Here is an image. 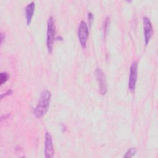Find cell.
<instances>
[{"label":"cell","instance_id":"7a4b0ae2","mask_svg":"<svg viewBox=\"0 0 158 158\" xmlns=\"http://www.w3.org/2000/svg\"><path fill=\"white\" fill-rule=\"evenodd\" d=\"M56 27L54 25V19L52 16L49 17L47 23V38H46V46L48 52H52L54 41L55 40Z\"/></svg>","mask_w":158,"mask_h":158},{"label":"cell","instance_id":"277c9868","mask_svg":"<svg viewBox=\"0 0 158 158\" xmlns=\"http://www.w3.org/2000/svg\"><path fill=\"white\" fill-rule=\"evenodd\" d=\"M137 69L138 64L137 62L135 61L132 63L130 69L128 88L131 91H133L136 86V83L137 81Z\"/></svg>","mask_w":158,"mask_h":158},{"label":"cell","instance_id":"5b68a950","mask_svg":"<svg viewBox=\"0 0 158 158\" xmlns=\"http://www.w3.org/2000/svg\"><path fill=\"white\" fill-rule=\"evenodd\" d=\"M96 78L98 82L99 88L100 93L102 94H105L107 89V81L106 79L105 75L102 70L100 68H97L96 70Z\"/></svg>","mask_w":158,"mask_h":158},{"label":"cell","instance_id":"4fadbf2b","mask_svg":"<svg viewBox=\"0 0 158 158\" xmlns=\"http://www.w3.org/2000/svg\"><path fill=\"white\" fill-rule=\"evenodd\" d=\"M12 93V90L11 89H9L8 91H7L6 93H3V94H1V98L2 99L4 96H7V95H10V94H11Z\"/></svg>","mask_w":158,"mask_h":158},{"label":"cell","instance_id":"30bf717a","mask_svg":"<svg viewBox=\"0 0 158 158\" xmlns=\"http://www.w3.org/2000/svg\"><path fill=\"white\" fill-rule=\"evenodd\" d=\"M137 149L136 148H130L127 152L125 153V155L124 156L125 158H129V157H133L136 152Z\"/></svg>","mask_w":158,"mask_h":158},{"label":"cell","instance_id":"3957f363","mask_svg":"<svg viewBox=\"0 0 158 158\" xmlns=\"http://www.w3.org/2000/svg\"><path fill=\"white\" fill-rule=\"evenodd\" d=\"M78 37L81 47L85 49L86 46L88 37V28L85 22L81 21L78 28Z\"/></svg>","mask_w":158,"mask_h":158},{"label":"cell","instance_id":"9c48e42d","mask_svg":"<svg viewBox=\"0 0 158 158\" xmlns=\"http://www.w3.org/2000/svg\"><path fill=\"white\" fill-rule=\"evenodd\" d=\"M9 75L8 73L6 72H1L0 73V84L2 85L4 83H6L7 80L9 79Z\"/></svg>","mask_w":158,"mask_h":158},{"label":"cell","instance_id":"ba28073f","mask_svg":"<svg viewBox=\"0 0 158 158\" xmlns=\"http://www.w3.org/2000/svg\"><path fill=\"white\" fill-rule=\"evenodd\" d=\"M35 10V2L33 1L29 3L25 8V15L27 25H29L31 21Z\"/></svg>","mask_w":158,"mask_h":158},{"label":"cell","instance_id":"6da1fadb","mask_svg":"<svg viewBox=\"0 0 158 158\" xmlns=\"http://www.w3.org/2000/svg\"><path fill=\"white\" fill-rule=\"evenodd\" d=\"M51 96L49 91L45 89L42 91L37 106L33 110V114L36 117L41 118L47 112L50 104Z\"/></svg>","mask_w":158,"mask_h":158},{"label":"cell","instance_id":"8992f818","mask_svg":"<svg viewBox=\"0 0 158 158\" xmlns=\"http://www.w3.org/2000/svg\"><path fill=\"white\" fill-rule=\"evenodd\" d=\"M45 148H44V154L45 157L51 158L54 156V148L52 144V139L51 135L49 133L46 132L45 134Z\"/></svg>","mask_w":158,"mask_h":158},{"label":"cell","instance_id":"52a82bcc","mask_svg":"<svg viewBox=\"0 0 158 158\" xmlns=\"http://www.w3.org/2000/svg\"><path fill=\"white\" fill-rule=\"evenodd\" d=\"M143 23H144V41H145V44L147 45L149 43L150 39L152 35L153 28L149 18L144 17L143 18Z\"/></svg>","mask_w":158,"mask_h":158},{"label":"cell","instance_id":"5bb4252c","mask_svg":"<svg viewBox=\"0 0 158 158\" xmlns=\"http://www.w3.org/2000/svg\"><path fill=\"white\" fill-rule=\"evenodd\" d=\"M3 39H4V38H3V34L1 33V43H2Z\"/></svg>","mask_w":158,"mask_h":158},{"label":"cell","instance_id":"8fae6325","mask_svg":"<svg viewBox=\"0 0 158 158\" xmlns=\"http://www.w3.org/2000/svg\"><path fill=\"white\" fill-rule=\"evenodd\" d=\"M109 23H110V19L109 17H107L106 19V20L104 22V30L105 32L106 31V30H107V28L109 25Z\"/></svg>","mask_w":158,"mask_h":158},{"label":"cell","instance_id":"7c38bea8","mask_svg":"<svg viewBox=\"0 0 158 158\" xmlns=\"http://www.w3.org/2000/svg\"><path fill=\"white\" fill-rule=\"evenodd\" d=\"M88 22H89V26L91 25L93 20V15L91 12H88Z\"/></svg>","mask_w":158,"mask_h":158}]
</instances>
